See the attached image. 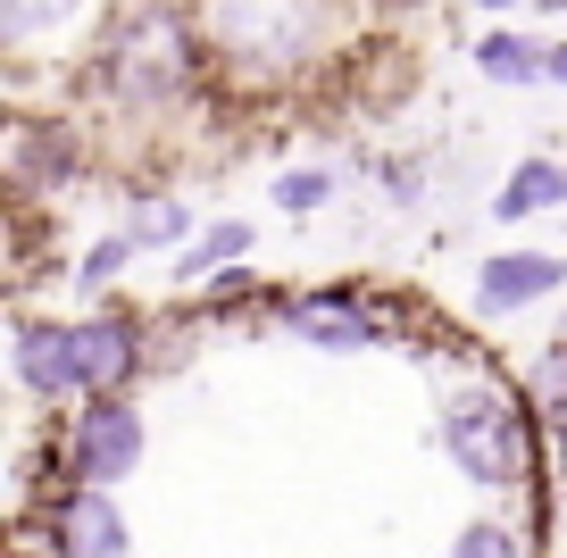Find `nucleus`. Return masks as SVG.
Wrapping results in <instances>:
<instances>
[{"instance_id": "1", "label": "nucleus", "mask_w": 567, "mask_h": 558, "mask_svg": "<svg viewBox=\"0 0 567 558\" xmlns=\"http://www.w3.org/2000/svg\"><path fill=\"white\" fill-rule=\"evenodd\" d=\"M209 42L243 68H292L318 51V9L309 0H209Z\"/></svg>"}, {"instance_id": "2", "label": "nucleus", "mask_w": 567, "mask_h": 558, "mask_svg": "<svg viewBox=\"0 0 567 558\" xmlns=\"http://www.w3.org/2000/svg\"><path fill=\"white\" fill-rule=\"evenodd\" d=\"M443 451H451V467H460L467 484L509 492L517 475H526V425H517L501 401L467 392V401H451V417H443Z\"/></svg>"}, {"instance_id": "3", "label": "nucleus", "mask_w": 567, "mask_h": 558, "mask_svg": "<svg viewBox=\"0 0 567 558\" xmlns=\"http://www.w3.org/2000/svg\"><path fill=\"white\" fill-rule=\"evenodd\" d=\"M68 451H75V475H84V484H125V475L142 467V417H134V401H117V392L84 401V417L68 425Z\"/></svg>"}, {"instance_id": "4", "label": "nucleus", "mask_w": 567, "mask_h": 558, "mask_svg": "<svg viewBox=\"0 0 567 558\" xmlns=\"http://www.w3.org/2000/svg\"><path fill=\"white\" fill-rule=\"evenodd\" d=\"M559 283H567V259H550V250H493V259L476 267V309L517 317V309H534V300H550Z\"/></svg>"}, {"instance_id": "5", "label": "nucleus", "mask_w": 567, "mask_h": 558, "mask_svg": "<svg viewBox=\"0 0 567 558\" xmlns=\"http://www.w3.org/2000/svg\"><path fill=\"white\" fill-rule=\"evenodd\" d=\"M51 550L59 558H125V517L109 492H68L51 508Z\"/></svg>"}, {"instance_id": "6", "label": "nucleus", "mask_w": 567, "mask_h": 558, "mask_svg": "<svg viewBox=\"0 0 567 558\" xmlns=\"http://www.w3.org/2000/svg\"><path fill=\"white\" fill-rule=\"evenodd\" d=\"M75 375H84V392L101 401V392H117L125 375H134V359H142V333L125 326V317H75Z\"/></svg>"}, {"instance_id": "7", "label": "nucleus", "mask_w": 567, "mask_h": 558, "mask_svg": "<svg viewBox=\"0 0 567 558\" xmlns=\"http://www.w3.org/2000/svg\"><path fill=\"white\" fill-rule=\"evenodd\" d=\"M18 384L59 401V392H84L75 375V333L68 326H18Z\"/></svg>"}, {"instance_id": "8", "label": "nucleus", "mask_w": 567, "mask_h": 558, "mask_svg": "<svg viewBox=\"0 0 567 558\" xmlns=\"http://www.w3.org/2000/svg\"><path fill=\"white\" fill-rule=\"evenodd\" d=\"M284 317H292V333H309V342H326V350H368L375 333H384V326H375V317L359 309L351 292H318V300H292Z\"/></svg>"}, {"instance_id": "9", "label": "nucleus", "mask_w": 567, "mask_h": 558, "mask_svg": "<svg viewBox=\"0 0 567 558\" xmlns=\"http://www.w3.org/2000/svg\"><path fill=\"white\" fill-rule=\"evenodd\" d=\"M476 75H493V84H509V92H534L550 75V51L534 34H517V25H493V34L476 42Z\"/></svg>"}, {"instance_id": "10", "label": "nucleus", "mask_w": 567, "mask_h": 558, "mask_svg": "<svg viewBox=\"0 0 567 558\" xmlns=\"http://www.w3.org/2000/svg\"><path fill=\"white\" fill-rule=\"evenodd\" d=\"M559 200H567V167H559V158H526V167L501 184L493 209H501V226H526L534 209H559Z\"/></svg>"}, {"instance_id": "11", "label": "nucleus", "mask_w": 567, "mask_h": 558, "mask_svg": "<svg viewBox=\"0 0 567 558\" xmlns=\"http://www.w3.org/2000/svg\"><path fill=\"white\" fill-rule=\"evenodd\" d=\"M250 242H259V226L226 217V226H209L200 242H184V276H217V267H234V259H243Z\"/></svg>"}, {"instance_id": "12", "label": "nucleus", "mask_w": 567, "mask_h": 558, "mask_svg": "<svg viewBox=\"0 0 567 558\" xmlns=\"http://www.w3.org/2000/svg\"><path fill=\"white\" fill-rule=\"evenodd\" d=\"M125 234H134L142 250H167V242H184V234H193V209H184V200H134V217H125Z\"/></svg>"}, {"instance_id": "13", "label": "nucleus", "mask_w": 567, "mask_h": 558, "mask_svg": "<svg viewBox=\"0 0 567 558\" xmlns=\"http://www.w3.org/2000/svg\"><path fill=\"white\" fill-rule=\"evenodd\" d=\"M326 200H334V158L276 175V209H284V217H309V209H326Z\"/></svg>"}, {"instance_id": "14", "label": "nucleus", "mask_w": 567, "mask_h": 558, "mask_svg": "<svg viewBox=\"0 0 567 558\" xmlns=\"http://www.w3.org/2000/svg\"><path fill=\"white\" fill-rule=\"evenodd\" d=\"M75 9H84V0H0V25H9V34H42V25H68Z\"/></svg>"}, {"instance_id": "15", "label": "nucleus", "mask_w": 567, "mask_h": 558, "mask_svg": "<svg viewBox=\"0 0 567 558\" xmlns=\"http://www.w3.org/2000/svg\"><path fill=\"white\" fill-rule=\"evenodd\" d=\"M451 558H517V534H509V525H493V517H476V525H460Z\"/></svg>"}, {"instance_id": "16", "label": "nucleus", "mask_w": 567, "mask_h": 558, "mask_svg": "<svg viewBox=\"0 0 567 558\" xmlns=\"http://www.w3.org/2000/svg\"><path fill=\"white\" fill-rule=\"evenodd\" d=\"M134 250H142L134 234H109V242H92V250H84V283H109L125 259H134Z\"/></svg>"}, {"instance_id": "17", "label": "nucleus", "mask_w": 567, "mask_h": 558, "mask_svg": "<svg viewBox=\"0 0 567 558\" xmlns=\"http://www.w3.org/2000/svg\"><path fill=\"white\" fill-rule=\"evenodd\" d=\"M417 184H425V175H417V167H401V158H384V193H401V200H417Z\"/></svg>"}, {"instance_id": "18", "label": "nucleus", "mask_w": 567, "mask_h": 558, "mask_svg": "<svg viewBox=\"0 0 567 558\" xmlns=\"http://www.w3.org/2000/svg\"><path fill=\"white\" fill-rule=\"evenodd\" d=\"M550 84H567V42H550Z\"/></svg>"}, {"instance_id": "19", "label": "nucleus", "mask_w": 567, "mask_h": 558, "mask_svg": "<svg viewBox=\"0 0 567 558\" xmlns=\"http://www.w3.org/2000/svg\"><path fill=\"white\" fill-rule=\"evenodd\" d=\"M467 9H517V0H467Z\"/></svg>"}, {"instance_id": "20", "label": "nucleus", "mask_w": 567, "mask_h": 558, "mask_svg": "<svg viewBox=\"0 0 567 558\" xmlns=\"http://www.w3.org/2000/svg\"><path fill=\"white\" fill-rule=\"evenodd\" d=\"M559 434H567V425H559Z\"/></svg>"}]
</instances>
